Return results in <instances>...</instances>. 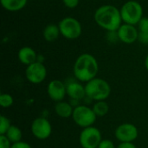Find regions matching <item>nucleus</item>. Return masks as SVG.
<instances>
[{"mask_svg":"<svg viewBox=\"0 0 148 148\" xmlns=\"http://www.w3.org/2000/svg\"><path fill=\"white\" fill-rule=\"evenodd\" d=\"M94 19L97 25L108 32L117 31L122 24L121 10L112 4L100 6L95 12Z\"/></svg>","mask_w":148,"mask_h":148,"instance_id":"obj_1","label":"nucleus"},{"mask_svg":"<svg viewBox=\"0 0 148 148\" xmlns=\"http://www.w3.org/2000/svg\"><path fill=\"white\" fill-rule=\"evenodd\" d=\"M74 75L75 78L82 82H88L95 79L99 71L98 62L90 54H82L74 64Z\"/></svg>","mask_w":148,"mask_h":148,"instance_id":"obj_2","label":"nucleus"},{"mask_svg":"<svg viewBox=\"0 0 148 148\" xmlns=\"http://www.w3.org/2000/svg\"><path fill=\"white\" fill-rule=\"evenodd\" d=\"M86 95L96 101L106 100L111 93V88L108 82L101 78H95L88 82H87L85 86Z\"/></svg>","mask_w":148,"mask_h":148,"instance_id":"obj_3","label":"nucleus"},{"mask_svg":"<svg viewBox=\"0 0 148 148\" xmlns=\"http://www.w3.org/2000/svg\"><path fill=\"white\" fill-rule=\"evenodd\" d=\"M121 15L124 23L138 25L143 17V8L139 2L130 0L121 6Z\"/></svg>","mask_w":148,"mask_h":148,"instance_id":"obj_4","label":"nucleus"},{"mask_svg":"<svg viewBox=\"0 0 148 148\" xmlns=\"http://www.w3.org/2000/svg\"><path fill=\"white\" fill-rule=\"evenodd\" d=\"M61 35L69 40L77 39L82 32L81 23L75 17L67 16L62 18L58 23Z\"/></svg>","mask_w":148,"mask_h":148,"instance_id":"obj_5","label":"nucleus"},{"mask_svg":"<svg viewBox=\"0 0 148 148\" xmlns=\"http://www.w3.org/2000/svg\"><path fill=\"white\" fill-rule=\"evenodd\" d=\"M96 114L94 110L86 106H77L74 108L72 118L76 125L82 127H92V125L95 122Z\"/></svg>","mask_w":148,"mask_h":148,"instance_id":"obj_6","label":"nucleus"},{"mask_svg":"<svg viewBox=\"0 0 148 148\" xmlns=\"http://www.w3.org/2000/svg\"><path fill=\"white\" fill-rule=\"evenodd\" d=\"M79 140L82 148H98L102 140L101 134L96 127H88L81 132Z\"/></svg>","mask_w":148,"mask_h":148,"instance_id":"obj_7","label":"nucleus"},{"mask_svg":"<svg viewBox=\"0 0 148 148\" xmlns=\"http://www.w3.org/2000/svg\"><path fill=\"white\" fill-rule=\"evenodd\" d=\"M25 76L27 80L33 84H39L42 82L47 76V69L42 62H36L29 66L25 70Z\"/></svg>","mask_w":148,"mask_h":148,"instance_id":"obj_8","label":"nucleus"},{"mask_svg":"<svg viewBox=\"0 0 148 148\" xmlns=\"http://www.w3.org/2000/svg\"><path fill=\"white\" fill-rule=\"evenodd\" d=\"M32 134L38 140L48 139L52 132V127L49 121L42 117L36 118L31 124Z\"/></svg>","mask_w":148,"mask_h":148,"instance_id":"obj_9","label":"nucleus"},{"mask_svg":"<svg viewBox=\"0 0 148 148\" xmlns=\"http://www.w3.org/2000/svg\"><path fill=\"white\" fill-rule=\"evenodd\" d=\"M115 137L121 143L132 142L138 137L137 127L130 123H125L120 125L115 130Z\"/></svg>","mask_w":148,"mask_h":148,"instance_id":"obj_10","label":"nucleus"},{"mask_svg":"<svg viewBox=\"0 0 148 148\" xmlns=\"http://www.w3.org/2000/svg\"><path fill=\"white\" fill-rule=\"evenodd\" d=\"M117 35L121 42L127 44H132L139 38V29L135 25L123 23L117 30Z\"/></svg>","mask_w":148,"mask_h":148,"instance_id":"obj_11","label":"nucleus"},{"mask_svg":"<svg viewBox=\"0 0 148 148\" xmlns=\"http://www.w3.org/2000/svg\"><path fill=\"white\" fill-rule=\"evenodd\" d=\"M47 92L51 100L58 102L62 101L67 95V89L64 83L59 80H53L49 83Z\"/></svg>","mask_w":148,"mask_h":148,"instance_id":"obj_12","label":"nucleus"},{"mask_svg":"<svg viewBox=\"0 0 148 148\" xmlns=\"http://www.w3.org/2000/svg\"><path fill=\"white\" fill-rule=\"evenodd\" d=\"M37 54L31 47H23L18 50L17 58L19 62L24 65H30L37 61Z\"/></svg>","mask_w":148,"mask_h":148,"instance_id":"obj_13","label":"nucleus"},{"mask_svg":"<svg viewBox=\"0 0 148 148\" xmlns=\"http://www.w3.org/2000/svg\"><path fill=\"white\" fill-rule=\"evenodd\" d=\"M67 95L75 101H79L83 99L86 96L85 87H83L81 83L76 82H69L66 85Z\"/></svg>","mask_w":148,"mask_h":148,"instance_id":"obj_14","label":"nucleus"},{"mask_svg":"<svg viewBox=\"0 0 148 148\" xmlns=\"http://www.w3.org/2000/svg\"><path fill=\"white\" fill-rule=\"evenodd\" d=\"M60 35H61V32H60L59 26L56 25V24H55V23H49V24H48L44 28L43 32H42L43 38L47 42H55L59 37Z\"/></svg>","mask_w":148,"mask_h":148,"instance_id":"obj_15","label":"nucleus"},{"mask_svg":"<svg viewBox=\"0 0 148 148\" xmlns=\"http://www.w3.org/2000/svg\"><path fill=\"white\" fill-rule=\"evenodd\" d=\"M3 8L8 11H18L23 9L28 0H0Z\"/></svg>","mask_w":148,"mask_h":148,"instance_id":"obj_16","label":"nucleus"},{"mask_svg":"<svg viewBox=\"0 0 148 148\" xmlns=\"http://www.w3.org/2000/svg\"><path fill=\"white\" fill-rule=\"evenodd\" d=\"M55 111L56 114L62 118H69L73 115L74 109L72 106L65 101H58L55 106Z\"/></svg>","mask_w":148,"mask_h":148,"instance_id":"obj_17","label":"nucleus"},{"mask_svg":"<svg viewBox=\"0 0 148 148\" xmlns=\"http://www.w3.org/2000/svg\"><path fill=\"white\" fill-rule=\"evenodd\" d=\"M5 136L9 139V140L10 142L16 143V142L21 141V139H22V131L16 126L11 125V127L7 131Z\"/></svg>","mask_w":148,"mask_h":148,"instance_id":"obj_18","label":"nucleus"},{"mask_svg":"<svg viewBox=\"0 0 148 148\" xmlns=\"http://www.w3.org/2000/svg\"><path fill=\"white\" fill-rule=\"evenodd\" d=\"M93 110L95 114H96V116L102 117L108 113L109 107H108V104L105 101H99L94 105Z\"/></svg>","mask_w":148,"mask_h":148,"instance_id":"obj_19","label":"nucleus"},{"mask_svg":"<svg viewBox=\"0 0 148 148\" xmlns=\"http://www.w3.org/2000/svg\"><path fill=\"white\" fill-rule=\"evenodd\" d=\"M10 127H11V124H10V120L5 116L1 115L0 116V135H5Z\"/></svg>","mask_w":148,"mask_h":148,"instance_id":"obj_20","label":"nucleus"},{"mask_svg":"<svg viewBox=\"0 0 148 148\" xmlns=\"http://www.w3.org/2000/svg\"><path fill=\"white\" fill-rule=\"evenodd\" d=\"M13 97L9 94H2L0 95V105L3 108H10L13 105Z\"/></svg>","mask_w":148,"mask_h":148,"instance_id":"obj_21","label":"nucleus"},{"mask_svg":"<svg viewBox=\"0 0 148 148\" xmlns=\"http://www.w3.org/2000/svg\"><path fill=\"white\" fill-rule=\"evenodd\" d=\"M140 32H148V17L143 16L138 23Z\"/></svg>","mask_w":148,"mask_h":148,"instance_id":"obj_22","label":"nucleus"},{"mask_svg":"<svg viewBox=\"0 0 148 148\" xmlns=\"http://www.w3.org/2000/svg\"><path fill=\"white\" fill-rule=\"evenodd\" d=\"M80 0H62L63 4L69 9H75L78 6Z\"/></svg>","mask_w":148,"mask_h":148,"instance_id":"obj_23","label":"nucleus"},{"mask_svg":"<svg viewBox=\"0 0 148 148\" xmlns=\"http://www.w3.org/2000/svg\"><path fill=\"white\" fill-rule=\"evenodd\" d=\"M0 148H11L10 141L5 135H0Z\"/></svg>","mask_w":148,"mask_h":148,"instance_id":"obj_24","label":"nucleus"},{"mask_svg":"<svg viewBox=\"0 0 148 148\" xmlns=\"http://www.w3.org/2000/svg\"><path fill=\"white\" fill-rule=\"evenodd\" d=\"M98 148H115L114 144L109 140H102Z\"/></svg>","mask_w":148,"mask_h":148,"instance_id":"obj_25","label":"nucleus"},{"mask_svg":"<svg viewBox=\"0 0 148 148\" xmlns=\"http://www.w3.org/2000/svg\"><path fill=\"white\" fill-rule=\"evenodd\" d=\"M138 40L143 44H148V32H140L139 31Z\"/></svg>","mask_w":148,"mask_h":148,"instance_id":"obj_26","label":"nucleus"},{"mask_svg":"<svg viewBox=\"0 0 148 148\" xmlns=\"http://www.w3.org/2000/svg\"><path fill=\"white\" fill-rule=\"evenodd\" d=\"M11 148H31V147L26 142L19 141V142H16V143H13L11 145Z\"/></svg>","mask_w":148,"mask_h":148,"instance_id":"obj_27","label":"nucleus"},{"mask_svg":"<svg viewBox=\"0 0 148 148\" xmlns=\"http://www.w3.org/2000/svg\"><path fill=\"white\" fill-rule=\"evenodd\" d=\"M118 148H136V147L132 142H127V143H121Z\"/></svg>","mask_w":148,"mask_h":148,"instance_id":"obj_28","label":"nucleus"},{"mask_svg":"<svg viewBox=\"0 0 148 148\" xmlns=\"http://www.w3.org/2000/svg\"><path fill=\"white\" fill-rule=\"evenodd\" d=\"M145 65H146V69H147L148 71V55L146 57V60H145Z\"/></svg>","mask_w":148,"mask_h":148,"instance_id":"obj_29","label":"nucleus"}]
</instances>
